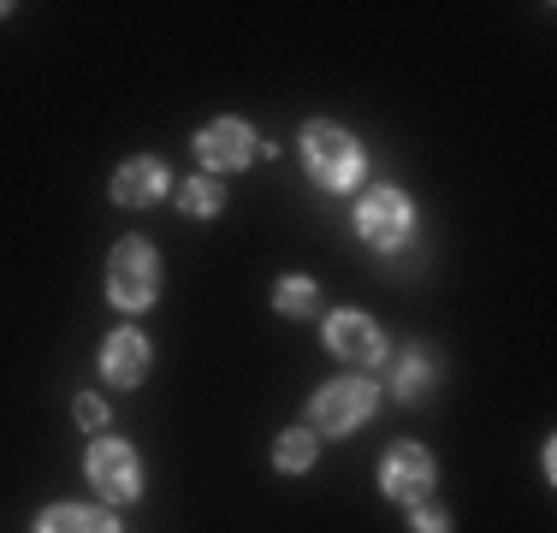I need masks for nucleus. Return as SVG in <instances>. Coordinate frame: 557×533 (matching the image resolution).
<instances>
[{
	"mask_svg": "<svg viewBox=\"0 0 557 533\" xmlns=\"http://www.w3.org/2000/svg\"><path fill=\"white\" fill-rule=\"evenodd\" d=\"M356 232H362L368 249H404L409 232H416V208H409L404 190H392V184H374V190L356 202Z\"/></svg>",
	"mask_w": 557,
	"mask_h": 533,
	"instance_id": "nucleus-3",
	"label": "nucleus"
},
{
	"mask_svg": "<svg viewBox=\"0 0 557 533\" xmlns=\"http://www.w3.org/2000/svg\"><path fill=\"white\" fill-rule=\"evenodd\" d=\"M433 480H440V469H433V457L421 445H392L386 462H380V486H386L392 504H428L433 498Z\"/></svg>",
	"mask_w": 557,
	"mask_h": 533,
	"instance_id": "nucleus-6",
	"label": "nucleus"
},
{
	"mask_svg": "<svg viewBox=\"0 0 557 533\" xmlns=\"http://www.w3.org/2000/svg\"><path fill=\"white\" fill-rule=\"evenodd\" d=\"M428 385H433V362L416 350L404 368H397V397H404V404H416V397H428Z\"/></svg>",
	"mask_w": 557,
	"mask_h": 533,
	"instance_id": "nucleus-15",
	"label": "nucleus"
},
{
	"mask_svg": "<svg viewBox=\"0 0 557 533\" xmlns=\"http://www.w3.org/2000/svg\"><path fill=\"white\" fill-rule=\"evenodd\" d=\"M36 533H119L113 510H89V504H48L42 516H36Z\"/></svg>",
	"mask_w": 557,
	"mask_h": 533,
	"instance_id": "nucleus-11",
	"label": "nucleus"
},
{
	"mask_svg": "<svg viewBox=\"0 0 557 533\" xmlns=\"http://www.w3.org/2000/svg\"><path fill=\"white\" fill-rule=\"evenodd\" d=\"M314 457H321V438H314L309 426H285V433H278V445H273V469L278 474H309Z\"/></svg>",
	"mask_w": 557,
	"mask_h": 533,
	"instance_id": "nucleus-12",
	"label": "nucleus"
},
{
	"mask_svg": "<svg viewBox=\"0 0 557 533\" xmlns=\"http://www.w3.org/2000/svg\"><path fill=\"white\" fill-rule=\"evenodd\" d=\"M220 202H225V196H220V184H214V178H190V184L178 190V208H184V213H196V220H214Z\"/></svg>",
	"mask_w": 557,
	"mask_h": 533,
	"instance_id": "nucleus-14",
	"label": "nucleus"
},
{
	"mask_svg": "<svg viewBox=\"0 0 557 533\" xmlns=\"http://www.w3.org/2000/svg\"><path fill=\"white\" fill-rule=\"evenodd\" d=\"M409 533H450V516H445V510H428V504H416Z\"/></svg>",
	"mask_w": 557,
	"mask_h": 533,
	"instance_id": "nucleus-16",
	"label": "nucleus"
},
{
	"mask_svg": "<svg viewBox=\"0 0 557 533\" xmlns=\"http://www.w3.org/2000/svg\"><path fill=\"white\" fill-rule=\"evenodd\" d=\"M149 338L131 326H119L108 344H101V373H108V385H143V373H149Z\"/></svg>",
	"mask_w": 557,
	"mask_h": 533,
	"instance_id": "nucleus-10",
	"label": "nucleus"
},
{
	"mask_svg": "<svg viewBox=\"0 0 557 533\" xmlns=\"http://www.w3.org/2000/svg\"><path fill=\"white\" fill-rule=\"evenodd\" d=\"M302 172H309L321 190H356L362 172H368V154L344 125L314 119V125H302Z\"/></svg>",
	"mask_w": 557,
	"mask_h": 533,
	"instance_id": "nucleus-1",
	"label": "nucleus"
},
{
	"mask_svg": "<svg viewBox=\"0 0 557 533\" xmlns=\"http://www.w3.org/2000/svg\"><path fill=\"white\" fill-rule=\"evenodd\" d=\"M84 474H89L101 504H137L143 498V462L125 438H96L84 457Z\"/></svg>",
	"mask_w": 557,
	"mask_h": 533,
	"instance_id": "nucleus-4",
	"label": "nucleus"
},
{
	"mask_svg": "<svg viewBox=\"0 0 557 533\" xmlns=\"http://www.w3.org/2000/svg\"><path fill=\"white\" fill-rule=\"evenodd\" d=\"M326 350L344 356V362H356V368L386 362V338H380V326L368 314H356V309H338L333 320H326Z\"/></svg>",
	"mask_w": 557,
	"mask_h": 533,
	"instance_id": "nucleus-7",
	"label": "nucleus"
},
{
	"mask_svg": "<svg viewBox=\"0 0 557 533\" xmlns=\"http://www.w3.org/2000/svg\"><path fill=\"white\" fill-rule=\"evenodd\" d=\"M374 404H380V392L368 380H333V385L314 392L309 426H314V433H326V438H344V433H356V426L374 416Z\"/></svg>",
	"mask_w": 557,
	"mask_h": 533,
	"instance_id": "nucleus-5",
	"label": "nucleus"
},
{
	"mask_svg": "<svg viewBox=\"0 0 557 533\" xmlns=\"http://www.w3.org/2000/svg\"><path fill=\"white\" fill-rule=\"evenodd\" d=\"M314 297H321V290H314V278H302V273H290V278H278L273 285V309L278 314H314Z\"/></svg>",
	"mask_w": 557,
	"mask_h": 533,
	"instance_id": "nucleus-13",
	"label": "nucleus"
},
{
	"mask_svg": "<svg viewBox=\"0 0 557 533\" xmlns=\"http://www.w3.org/2000/svg\"><path fill=\"white\" fill-rule=\"evenodd\" d=\"M166 196V166L154 154H137L113 172V202L119 208H154Z\"/></svg>",
	"mask_w": 557,
	"mask_h": 533,
	"instance_id": "nucleus-9",
	"label": "nucleus"
},
{
	"mask_svg": "<svg viewBox=\"0 0 557 533\" xmlns=\"http://www.w3.org/2000/svg\"><path fill=\"white\" fill-rule=\"evenodd\" d=\"M77 421H84L89 426V433H96V426H108V404H101V397H77Z\"/></svg>",
	"mask_w": 557,
	"mask_h": 533,
	"instance_id": "nucleus-17",
	"label": "nucleus"
},
{
	"mask_svg": "<svg viewBox=\"0 0 557 533\" xmlns=\"http://www.w3.org/2000/svg\"><path fill=\"white\" fill-rule=\"evenodd\" d=\"M108 297H113V309H125V314H143L161 297V256H154L149 237H125L108 256Z\"/></svg>",
	"mask_w": 557,
	"mask_h": 533,
	"instance_id": "nucleus-2",
	"label": "nucleus"
},
{
	"mask_svg": "<svg viewBox=\"0 0 557 533\" xmlns=\"http://www.w3.org/2000/svg\"><path fill=\"white\" fill-rule=\"evenodd\" d=\"M196 154H202L208 172H237L256 160V131L244 119H214V125L196 131Z\"/></svg>",
	"mask_w": 557,
	"mask_h": 533,
	"instance_id": "nucleus-8",
	"label": "nucleus"
}]
</instances>
